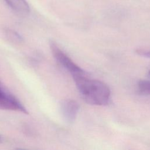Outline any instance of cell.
Listing matches in <instances>:
<instances>
[{
  "instance_id": "6",
  "label": "cell",
  "mask_w": 150,
  "mask_h": 150,
  "mask_svg": "<svg viewBox=\"0 0 150 150\" xmlns=\"http://www.w3.org/2000/svg\"><path fill=\"white\" fill-rule=\"evenodd\" d=\"M139 92L144 95H150V80H142L138 82Z\"/></svg>"
},
{
  "instance_id": "8",
  "label": "cell",
  "mask_w": 150,
  "mask_h": 150,
  "mask_svg": "<svg viewBox=\"0 0 150 150\" xmlns=\"http://www.w3.org/2000/svg\"><path fill=\"white\" fill-rule=\"evenodd\" d=\"M137 53L139 54L143 55V56L148 57H150V51H146L144 50L138 49L137 50Z\"/></svg>"
},
{
  "instance_id": "1",
  "label": "cell",
  "mask_w": 150,
  "mask_h": 150,
  "mask_svg": "<svg viewBox=\"0 0 150 150\" xmlns=\"http://www.w3.org/2000/svg\"><path fill=\"white\" fill-rule=\"evenodd\" d=\"M81 97L88 104L95 105H105L110 101L111 91L104 82L91 79L86 74L73 77Z\"/></svg>"
},
{
  "instance_id": "3",
  "label": "cell",
  "mask_w": 150,
  "mask_h": 150,
  "mask_svg": "<svg viewBox=\"0 0 150 150\" xmlns=\"http://www.w3.org/2000/svg\"><path fill=\"white\" fill-rule=\"evenodd\" d=\"M0 108L28 114V111L20 101L0 83Z\"/></svg>"
},
{
  "instance_id": "4",
  "label": "cell",
  "mask_w": 150,
  "mask_h": 150,
  "mask_svg": "<svg viewBox=\"0 0 150 150\" xmlns=\"http://www.w3.org/2000/svg\"><path fill=\"white\" fill-rule=\"evenodd\" d=\"M79 109L80 105L79 103L71 99L63 100L60 105L62 116L68 124H72L74 122Z\"/></svg>"
},
{
  "instance_id": "2",
  "label": "cell",
  "mask_w": 150,
  "mask_h": 150,
  "mask_svg": "<svg viewBox=\"0 0 150 150\" xmlns=\"http://www.w3.org/2000/svg\"><path fill=\"white\" fill-rule=\"evenodd\" d=\"M50 47L53 57L63 67L71 74L72 77L86 74V72L76 64L54 42H50Z\"/></svg>"
},
{
  "instance_id": "10",
  "label": "cell",
  "mask_w": 150,
  "mask_h": 150,
  "mask_svg": "<svg viewBox=\"0 0 150 150\" xmlns=\"http://www.w3.org/2000/svg\"><path fill=\"white\" fill-rule=\"evenodd\" d=\"M148 75H149V76L150 77V70L148 71Z\"/></svg>"
},
{
  "instance_id": "9",
  "label": "cell",
  "mask_w": 150,
  "mask_h": 150,
  "mask_svg": "<svg viewBox=\"0 0 150 150\" xmlns=\"http://www.w3.org/2000/svg\"><path fill=\"white\" fill-rule=\"evenodd\" d=\"M2 141V137L0 135V142H1Z\"/></svg>"
},
{
  "instance_id": "7",
  "label": "cell",
  "mask_w": 150,
  "mask_h": 150,
  "mask_svg": "<svg viewBox=\"0 0 150 150\" xmlns=\"http://www.w3.org/2000/svg\"><path fill=\"white\" fill-rule=\"evenodd\" d=\"M6 36H8L10 40H12L15 42H21L22 40V38L16 32L12 30L6 31Z\"/></svg>"
},
{
  "instance_id": "11",
  "label": "cell",
  "mask_w": 150,
  "mask_h": 150,
  "mask_svg": "<svg viewBox=\"0 0 150 150\" xmlns=\"http://www.w3.org/2000/svg\"><path fill=\"white\" fill-rule=\"evenodd\" d=\"M16 150H25V149H17Z\"/></svg>"
},
{
  "instance_id": "5",
  "label": "cell",
  "mask_w": 150,
  "mask_h": 150,
  "mask_svg": "<svg viewBox=\"0 0 150 150\" xmlns=\"http://www.w3.org/2000/svg\"><path fill=\"white\" fill-rule=\"evenodd\" d=\"M9 6L17 14L27 15L30 12L29 6L26 0H5Z\"/></svg>"
}]
</instances>
